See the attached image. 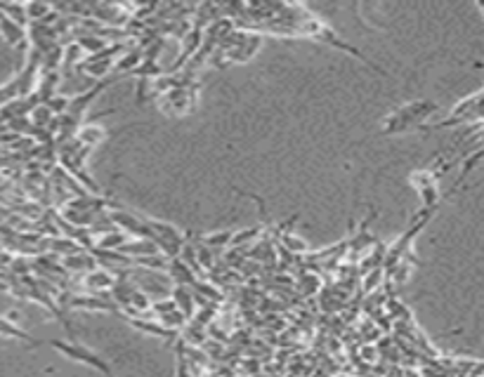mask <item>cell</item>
Wrapping results in <instances>:
<instances>
[{
  "mask_svg": "<svg viewBox=\"0 0 484 377\" xmlns=\"http://www.w3.org/2000/svg\"><path fill=\"white\" fill-rule=\"evenodd\" d=\"M434 111H437V104L430 102V99H414V102L392 111V114L385 118L381 132L383 135H401V132H406L409 127H421L423 120L430 118Z\"/></svg>",
  "mask_w": 484,
  "mask_h": 377,
  "instance_id": "1",
  "label": "cell"
},
{
  "mask_svg": "<svg viewBox=\"0 0 484 377\" xmlns=\"http://www.w3.org/2000/svg\"><path fill=\"white\" fill-rule=\"evenodd\" d=\"M54 352H59L62 356L71 358V361L76 363H83V365H90V368L100 370L102 375L107 377H114V370L112 365L107 363V358H102L100 354H95L92 349H87L85 345H81V342H67V340H50L48 342Z\"/></svg>",
  "mask_w": 484,
  "mask_h": 377,
  "instance_id": "2",
  "label": "cell"
},
{
  "mask_svg": "<svg viewBox=\"0 0 484 377\" xmlns=\"http://www.w3.org/2000/svg\"><path fill=\"white\" fill-rule=\"evenodd\" d=\"M196 92H199L196 83L189 87H173V90H168L166 94L158 97V109L170 116L189 114V111L196 109Z\"/></svg>",
  "mask_w": 484,
  "mask_h": 377,
  "instance_id": "3",
  "label": "cell"
},
{
  "mask_svg": "<svg viewBox=\"0 0 484 377\" xmlns=\"http://www.w3.org/2000/svg\"><path fill=\"white\" fill-rule=\"evenodd\" d=\"M142 57H145V50L140 45L137 47H128L123 54L114 62V74L112 76H123V74H135V69L142 64Z\"/></svg>",
  "mask_w": 484,
  "mask_h": 377,
  "instance_id": "4",
  "label": "cell"
},
{
  "mask_svg": "<svg viewBox=\"0 0 484 377\" xmlns=\"http://www.w3.org/2000/svg\"><path fill=\"white\" fill-rule=\"evenodd\" d=\"M168 276H170V281L173 283H178V286H187V288H191L196 281H199V276L194 274L187 264L182 262L180 257H173V259H168Z\"/></svg>",
  "mask_w": 484,
  "mask_h": 377,
  "instance_id": "5",
  "label": "cell"
},
{
  "mask_svg": "<svg viewBox=\"0 0 484 377\" xmlns=\"http://www.w3.org/2000/svg\"><path fill=\"white\" fill-rule=\"evenodd\" d=\"M170 299H173L175 307H178V312L182 314L187 321L194 319L196 302H194V292H191V288H187V286H175L173 297H170Z\"/></svg>",
  "mask_w": 484,
  "mask_h": 377,
  "instance_id": "6",
  "label": "cell"
},
{
  "mask_svg": "<svg viewBox=\"0 0 484 377\" xmlns=\"http://www.w3.org/2000/svg\"><path fill=\"white\" fill-rule=\"evenodd\" d=\"M118 281V276H114L109 269H92V271H85V288L87 290H112L114 283Z\"/></svg>",
  "mask_w": 484,
  "mask_h": 377,
  "instance_id": "7",
  "label": "cell"
},
{
  "mask_svg": "<svg viewBox=\"0 0 484 377\" xmlns=\"http://www.w3.org/2000/svg\"><path fill=\"white\" fill-rule=\"evenodd\" d=\"M125 321H128V323L133 325V328L142 330V332H147V335L161 337V340H178V335H180V332H175V330L163 328V325L158 323L156 319H149V321H142V319H125Z\"/></svg>",
  "mask_w": 484,
  "mask_h": 377,
  "instance_id": "8",
  "label": "cell"
},
{
  "mask_svg": "<svg viewBox=\"0 0 484 377\" xmlns=\"http://www.w3.org/2000/svg\"><path fill=\"white\" fill-rule=\"evenodd\" d=\"M0 36L5 38V43L12 47H24L26 45V29H21L19 24L10 21L8 17L0 14Z\"/></svg>",
  "mask_w": 484,
  "mask_h": 377,
  "instance_id": "9",
  "label": "cell"
},
{
  "mask_svg": "<svg viewBox=\"0 0 484 377\" xmlns=\"http://www.w3.org/2000/svg\"><path fill=\"white\" fill-rule=\"evenodd\" d=\"M104 137H107V130H102V127L87 123V125H81L78 130H76L74 140L78 142L81 147H85V149H95L97 144L104 142Z\"/></svg>",
  "mask_w": 484,
  "mask_h": 377,
  "instance_id": "10",
  "label": "cell"
},
{
  "mask_svg": "<svg viewBox=\"0 0 484 377\" xmlns=\"http://www.w3.org/2000/svg\"><path fill=\"white\" fill-rule=\"evenodd\" d=\"M0 337H10V340H21V342H26V345H38V342L29 335V332L21 330L17 323H12V321L5 319V316H0Z\"/></svg>",
  "mask_w": 484,
  "mask_h": 377,
  "instance_id": "11",
  "label": "cell"
},
{
  "mask_svg": "<svg viewBox=\"0 0 484 377\" xmlns=\"http://www.w3.org/2000/svg\"><path fill=\"white\" fill-rule=\"evenodd\" d=\"M95 257H92L87 250H81V252H74V255H67L64 257V267L71 269V271H92L95 269Z\"/></svg>",
  "mask_w": 484,
  "mask_h": 377,
  "instance_id": "12",
  "label": "cell"
},
{
  "mask_svg": "<svg viewBox=\"0 0 484 377\" xmlns=\"http://www.w3.org/2000/svg\"><path fill=\"white\" fill-rule=\"evenodd\" d=\"M54 116L50 114V109L45 107V104H36L34 109L29 111V123L34 130H48L52 123Z\"/></svg>",
  "mask_w": 484,
  "mask_h": 377,
  "instance_id": "13",
  "label": "cell"
},
{
  "mask_svg": "<svg viewBox=\"0 0 484 377\" xmlns=\"http://www.w3.org/2000/svg\"><path fill=\"white\" fill-rule=\"evenodd\" d=\"M0 14L8 17V19L14 21V24H19L21 29H26V26H29V19H26V10H24V5H19V3H0Z\"/></svg>",
  "mask_w": 484,
  "mask_h": 377,
  "instance_id": "14",
  "label": "cell"
},
{
  "mask_svg": "<svg viewBox=\"0 0 484 377\" xmlns=\"http://www.w3.org/2000/svg\"><path fill=\"white\" fill-rule=\"evenodd\" d=\"M232 236H234L232 229L215 231V234H201L199 243L201 246H206V248H211V250H215V248H227L229 243H232Z\"/></svg>",
  "mask_w": 484,
  "mask_h": 377,
  "instance_id": "15",
  "label": "cell"
},
{
  "mask_svg": "<svg viewBox=\"0 0 484 377\" xmlns=\"http://www.w3.org/2000/svg\"><path fill=\"white\" fill-rule=\"evenodd\" d=\"M83 57H85V52L78 47V43L71 41L69 45L64 47V54H62V69H64V71H74L76 66H78L81 62H83Z\"/></svg>",
  "mask_w": 484,
  "mask_h": 377,
  "instance_id": "16",
  "label": "cell"
},
{
  "mask_svg": "<svg viewBox=\"0 0 484 377\" xmlns=\"http://www.w3.org/2000/svg\"><path fill=\"white\" fill-rule=\"evenodd\" d=\"M26 10V19H29V24H38V21H43L48 14L52 12V5L48 3H29L24 5Z\"/></svg>",
  "mask_w": 484,
  "mask_h": 377,
  "instance_id": "17",
  "label": "cell"
},
{
  "mask_svg": "<svg viewBox=\"0 0 484 377\" xmlns=\"http://www.w3.org/2000/svg\"><path fill=\"white\" fill-rule=\"evenodd\" d=\"M282 246L284 248H288L291 252H295V255H305V252H310V246H307L302 238L298 236H293L291 231H286V234L282 236Z\"/></svg>",
  "mask_w": 484,
  "mask_h": 377,
  "instance_id": "18",
  "label": "cell"
},
{
  "mask_svg": "<svg viewBox=\"0 0 484 377\" xmlns=\"http://www.w3.org/2000/svg\"><path fill=\"white\" fill-rule=\"evenodd\" d=\"M48 109H50V114L52 116H64L67 114V109H69V97L67 94H52L50 99H48V104H45Z\"/></svg>",
  "mask_w": 484,
  "mask_h": 377,
  "instance_id": "19",
  "label": "cell"
}]
</instances>
